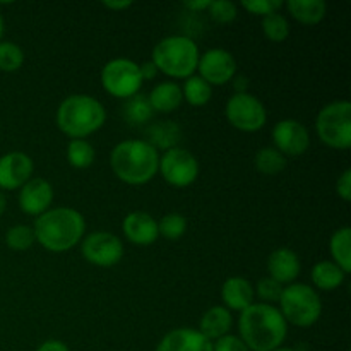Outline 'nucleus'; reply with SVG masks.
Listing matches in <instances>:
<instances>
[{
    "instance_id": "nucleus-1",
    "label": "nucleus",
    "mask_w": 351,
    "mask_h": 351,
    "mask_svg": "<svg viewBox=\"0 0 351 351\" xmlns=\"http://www.w3.org/2000/svg\"><path fill=\"white\" fill-rule=\"evenodd\" d=\"M240 339L250 351H274L283 345L288 324L280 308L269 304H252L239 319Z\"/></svg>"
},
{
    "instance_id": "nucleus-2",
    "label": "nucleus",
    "mask_w": 351,
    "mask_h": 351,
    "mask_svg": "<svg viewBox=\"0 0 351 351\" xmlns=\"http://www.w3.org/2000/svg\"><path fill=\"white\" fill-rule=\"evenodd\" d=\"M86 230V221L72 208L48 209L34 221V239L50 252H67L77 245Z\"/></svg>"
},
{
    "instance_id": "nucleus-3",
    "label": "nucleus",
    "mask_w": 351,
    "mask_h": 351,
    "mask_svg": "<svg viewBox=\"0 0 351 351\" xmlns=\"http://www.w3.org/2000/svg\"><path fill=\"white\" fill-rule=\"evenodd\" d=\"M110 165L123 184L143 185L158 173L160 154L146 141H123L113 147Z\"/></svg>"
},
{
    "instance_id": "nucleus-4",
    "label": "nucleus",
    "mask_w": 351,
    "mask_h": 351,
    "mask_svg": "<svg viewBox=\"0 0 351 351\" xmlns=\"http://www.w3.org/2000/svg\"><path fill=\"white\" fill-rule=\"evenodd\" d=\"M106 120L105 106L88 95H72L57 110V125L72 139H82L99 130Z\"/></svg>"
},
{
    "instance_id": "nucleus-5",
    "label": "nucleus",
    "mask_w": 351,
    "mask_h": 351,
    "mask_svg": "<svg viewBox=\"0 0 351 351\" xmlns=\"http://www.w3.org/2000/svg\"><path fill=\"white\" fill-rule=\"evenodd\" d=\"M199 48L189 36L163 38L153 50V64L158 71L175 79H187L197 71Z\"/></svg>"
},
{
    "instance_id": "nucleus-6",
    "label": "nucleus",
    "mask_w": 351,
    "mask_h": 351,
    "mask_svg": "<svg viewBox=\"0 0 351 351\" xmlns=\"http://www.w3.org/2000/svg\"><path fill=\"white\" fill-rule=\"evenodd\" d=\"M280 307L285 321L298 328L314 326L322 312L317 291L304 283H293L285 288L280 298Z\"/></svg>"
},
{
    "instance_id": "nucleus-7",
    "label": "nucleus",
    "mask_w": 351,
    "mask_h": 351,
    "mask_svg": "<svg viewBox=\"0 0 351 351\" xmlns=\"http://www.w3.org/2000/svg\"><path fill=\"white\" fill-rule=\"evenodd\" d=\"M319 139L335 149L351 146V103L335 101L326 105L315 120Z\"/></svg>"
},
{
    "instance_id": "nucleus-8",
    "label": "nucleus",
    "mask_w": 351,
    "mask_h": 351,
    "mask_svg": "<svg viewBox=\"0 0 351 351\" xmlns=\"http://www.w3.org/2000/svg\"><path fill=\"white\" fill-rule=\"evenodd\" d=\"M139 65L129 58L110 60L101 71V84L106 93L115 98H130L137 95L143 86Z\"/></svg>"
},
{
    "instance_id": "nucleus-9",
    "label": "nucleus",
    "mask_w": 351,
    "mask_h": 351,
    "mask_svg": "<svg viewBox=\"0 0 351 351\" xmlns=\"http://www.w3.org/2000/svg\"><path fill=\"white\" fill-rule=\"evenodd\" d=\"M226 119L235 129L243 132H256L266 123L267 113L263 103L249 93H235L226 103Z\"/></svg>"
},
{
    "instance_id": "nucleus-10",
    "label": "nucleus",
    "mask_w": 351,
    "mask_h": 351,
    "mask_svg": "<svg viewBox=\"0 0 351 351\" xmlns=\"http://www.w3.org/2000/svg\"><path fill=\"white\" fill-rule=\"evenodd\" d=\"M165 180L173 187H187L194 184L199 175V163L194 154L182 147H173V149L165 151L163 156L160 158V167Z\"/></svg>"
},
{
    "instance_id": "nucleus-11",
    "label": "nucleus",
    "mask_w": 351,
    "mask_h": 351,
    "mask_svg": "<svg viewBox=\"0 0 351 351\" xmlns=\"http://www.w3.org/2000/svg\"><path fill=\"white\" fill-rule=\"evenodd\" d=\"M81 250L88 263L99 267L115 266L123 256L122 242L110 232H93L84 239Z\"/></svg>"
},
{
    "instance_id": "nucleus-12",
    "label": "nucleus",
    "mask_w": 351,
    "mask_h": 351,
    "mask_svg": "<svg viewBox=\"0 0 351 351\" xmlns=\"http://www.w3.org/2000/svg\"><path fill=\"white\" fill-rule=\"evenodd\" d=\"M197 71L209 86H223L235 75L237 62L228 50L211 48L199 57Z\"/></svg>"
},
{
    "instance_id": "nucleus-13",
    "label": "nucleus",
    "mask_w": 351,
    "mask_h": 351,
    "mask_svg": "<svg viewBox=\"0 0 351 351\" xmlns=\"http://www.w3.org/2000/svg\"><path fill=\"white\" fill-rule=\"evenodd\" d=\"M273 141L276 144V149L281 154L288 156H302L311 146V136L305 129L304 123L298 120L287 119L281 120L273 129Z\"/></svg>"
},
{
    "instance_id": "nucleus-14",
    "label": "nucleus",
    "mask_w": 351,
    "mask_h": 351,
    "mask_svg": "<svg viewBox=\"0 0 351 351\" xmlns=\"http://www.w3.org/2000/svg\"><path fill=\"white\" fill-rule=\"evenodd\" d=\"M33 175V160L27 154L12 151L0 158V189L14 191L26 184Z\"/></svg>"
},
{
    "instance_id": "nucleus-15",
    "label": "nucleus",
    "mask_w": 351,
    "mask_h": 351,
    "mask_svg": "<svg viewBox=\"0 0 351 351\" xmlns=\"http://www.w3.org/2000/svg\"><path fill=\"white\" fill-rule=\"evenodd\" d=\"M53 201V187L45 178H29L21 187L19 208L26 215L41 216L48 211Z\"/></svg>"
},
{
    "instance_id": "nucleus-16",
    "label": "nucleus",
    "mask_w": 351,
    "mask_h": 351,
    "mask_svg": "<svg viewBox=\"0 0 351 351\" xmlns=\"http://www.w3.org/2000/svg\"><path fill=\"white\" fill-rule=\"evenodd\" d=\"M122 228L129 242L136 245H151L160 237L156 219L143 211H134L127 215Z\"/></svg>"
},
{
    "instance_id": "nucleus-17",
    "label": "nucleus",
    "mask_w": 351,
    "mask_h": 351,
    "mask_svg": "<svg viewBox=\"0 0 351 351\" xmlns=\"http://www.w3.org/2000/svg\"><path fill=\"white\" fill-rule=\"evenodd\" d=\"M154 351H213V343L197 329L180 328L168 332Z\"/></svg>"
},
{
    "instance_id": "nucleus-18",
    "label": "nucleus",
    "mask_w": 351,
    "mask_h": 351,
    "mask_svg": "<svg viewBox=\"0 0 351 351\" xmlns=\"http://www.w3.org/2000/svg\"><path fill=\"white\" fill-rule=\"evenodd\" d=\"M300 259L291 249L281 247V249L273 250L267 257V271L269 278L276 280L278 283H291L300 274Z\"/></svg>"
},
{
    "instance_id": "nucleus-19",
    "label": "nucleus",
    "mask_w": 351,
    "mask_h": 351,
    "mask_svg": "<svg viewBox=\"0 0 351 351\" xmlns=\"http://www.w3.org/2000/svg\"><path fill=\"white\" fill-rule=\"evenodd\" d=\"M221 298L226 308L243 312L254 304V287L245 278L233 276L223 283Z\"/></svg>"
},
{
    "instance_id": "nucleus-20",
    "label": "nucleus",
    "mask_w": 351,
    "mask_h": 351,
    "mask_svg": "<svg viewBox=\"0 0 351 351\" xmlns=\"http://www.w3.org/2000/svg\"><path fill=\"white\" fill-rule=\"evenodd\" d=\"M233 319L232 312L226 307H211L201 319L197 331L209 341H218L219 338L226 336L232 329Z\"/></svg>"
},
{
    "instance_id": "nucleus-21",
    "label": "nucleus",
    "mask_w": 351,
    "mask_h": 351,
    "mask_svg": "<svg viewBox=\"0 0 351 351\" xmlns=\"http://www.w3.org/2000/svg\"><path fill=\"white\" fill-rule=\"evenodd\" d=\"M147 98H149V103L154 112L170 113L180 106L184 96H182V88L177 82L165 81L154 86V89L149 93Z\"/></svg>"
},
{
    "instance_id": "nucleus-22",
    "label": "nucleus",
    "mask_w": 351,
    "mask_h": 351,
    "mask_svg": "<svg viewBox=\"0 0 351 351\" xmlns=\"http://www.w3.org/2000/svg\"><path fill=\"white\" fill-rule=\"evenodd\" d=\"M182 139V130L171 120H163V122H156L147 129V144L154 147V149H173Z\"/></svg>"
},
{
    "instance_id": "nucleus-23",
    "label": "nucleus",
    "mask_w": 351,
    "mask_h": 351,
    "mask_svg": "<svg viewBox=\"0 0 351 351\" xmlns=\"http://www.w3.org/2000/svg\"><path fill=\"white\" fill-rule=\"evenodd\" d=\"M312 283L322 291H332L341 287L346 273L332 261H321L312 267Z\"/></svg>"
},
{
    "instance_id": "nucleus-24",
    "label": "nucleus",
    "mask_w": 351,
    "mask_h": 351,
    "mask_svg": "<svg viewBox=\"0 0 351 351\" xmlns=\"http://www.w3.org/2000/svg\"><path fill=\"white\" fill-rule=\"evenodd\" d=\"M287 7L293 19L307 26L321 23L328 10V5L322 0H290Z\"/></svg>"
},
{
    "instance_id": "nucleus-25",
    "label": "nucleus",
    "mask_w": 351,
    "mask_h": 351,
    "mask_svg": "<svg viewBox=\"0 0 351 351\" xmlns=\"http://www.w3.org/2000/svg\"><path fill=\"white\" fill-rule=\"evenodd\" d=\"M329 249H331L332 263L338 264L346 274L351 271V228L350 226H343V228L336 230L329 242Z\"/></svg>"
},
{
    "instance_id": "nucleus-26",
    "label": "nucleus",
    "mask_w": 351,
    "mask_h": 351,
    "mask_svg": "<svg viewBox=\"0 0 351 351\" xmlns=\"http://www.w3.org/2000/svg\"><path fill=\"white\" fill-rule=\"evenodd\" d=\"M123 119L127 120L132 125H141V123H146L153 119V106H151L149 98L146 95H137L130 96L123 103Z\"/></svg>"
},
{
    "instance_id": "nucleus-27",
    "label": "nucleus",
    "mask_w": 351,
    "mask_h": 351,
    "mask_svg": "<svg viewBox=\"0 0 351 351\" xmlns=\"http://www.w3.org/2000/svg\"><path fill=\"white\" fill-rule=\"evenodd\" d=\"M213 88L201 77V75H191L182 88V96L187 99L189 105L202 106L211 99Z\"/></svg>"
},
{
    "instance_id": "nucleus-28",
    "label": "nucleus",
    "mask_w": 351,
    "mask_h": 351,
    "mask_svg": "<svg viewBox=\"0 0 351 351\" xmlns=\"http://www.w3.org/2000/svg\"><path fill=\"white\" fill-rule=\"evenodd\" d=\"M254 165L264 175H276L287 167V158L276 147H263L254 158Z\"/></svg>"
},
{
    "instance_id": "nucleus-29",
    "label": "nucleus",
    "mask_w": 351,
    "mask_h": 351,
    "mask_svg": "<svg viewBox=\"0 0 351 351\" xmlns=\"http://www.w3.org/2000/svg\"><path fill=\"white\" fill-rule=\"evenodd\" d=\"M67 160L71 167L84 170L95 163V147L84 139H72L67 146Z\"/></svg>"
},
{
    "instance_id": "nucleus-30",
    "label": "nucleus",
    "mask_w": 351,
    "mask_h": 351,
    "mask_svg": "<svg viewBox=\"0 0 351 351\" xmlns=\"http://www.w3.org/2000/svg\"><path fill=\"white\" fill-rule=\"evenodd\" d=\"M263 31H264V36H266L269 41L281 43V41H285L288 36H290V24H288L287 17L274 12V14H269V16L263 17Z\"/></svg>"
},
{
    "instance_id": "nucleus-31",
    "label": "nucleus",
    "mask_w": 351,
    "mask_h": 351,
    "mask_svg": "<svg viewBox=\"0 0 351 351\" xmlns=\"http://www.w3.org/2000/svg\"><path fill=\"white\" fill-rule=\"evenodd\" d=\"M24 51L12 41H0V71L14 72L23 65Z\"/></svg>"
},
{
    "instance_id": "nucleus-32",
    "label": "nucleus",
    "mask_w": 351,
    "mask_h": 351,
    "mask_svg": "<svg viewBox=\"0 0 351 351\" xmlns=\"http://www.w3.org/2000/svg\"><path fill=\"white\" fill-rule=\"evenodd\" d=\"M185 230H187V219H185V216L178 215V213L165 215L161 221L158 223V232L168 240H178L180 237H184Z\"/></svg>"
},
{
    "instance_id": "nucleus-33",
    "label": "nucleus",
    "mask_w": 351,
    "mask_h": 351,
    "mask_svg": "<svg viewBox=\"0 0 351 351\" xmlns=\"http://www.w3.org/2000/svg\"><path fill=\"white\" fill-rule=\"evenodd\" d=\"M34 232L31 226L26 225H17L12 228L7 230L5 233V242L7 245L12 250H27L34 243Z\"/></svg>"
},
{
    "instance_id": "nucleus-34",
    "label": "nucleus",
    "mask_w": 351,
    "mask_h": 351,
    "mask_svg": "<svg viewBox=\"0 0 351 351\" xmlns=\"http://www.w3.org/2000/svg\"><path fill=\"white\" fill-rule=\"evenodd\" d=\"M209 16L219 24L232 23L237 17V5L228 0H218V2L209 3Z\"/></svg>"
},
{
    "instance_id": "nucleus-35",
    "label": "nucleus",
    "mask_w": 351,
    "mask_h": 351,
    "mask_svg": "<svg viewBox=\"0 0 351 351\" xmlns=\"http://www.w3.org/2000/svg\"><path fill=\"white\" fill-rule=\"evenodd\" d=\"M283 285L278 283L273 278H264L257 283V295L259 298H263L264 302H280L281 293H283Z\"/></svg>"
},
{
    "instance_id": "nucleus-36",
    "label": "nucleus",
    "mask_w": 351,
    "mask_h": 351,
    "mask_svg": "<svg viewBox=\"0 0 351 351\" xmlns=\"http://www.w3.org/2000/svg\"><path fill=\"white\" fill-rule=\"evenodd\" d=\"M281 5H283L281 0H249V2H242L243 9L249 10L250 14H257V16L263 17L278 12Z\"/></svg>"
},
{
    "instance_id": "nucleus-37",
    "label": "nucleus",
    "mask_w": 351,
    "mask_h": 351,
    "mask_svg": "<svg viewBox=\"0 0 351 351\" xmlns=\"http://www.w3.org/2000/svg\"><path fill=\"white\" fill-rule=\"evenodd\" d=\"M213 351H250L239 336L226 335L213 345Z\"/></svg>"
},
{
    "instance_id": "nucleus-38",
    "label": "nucleus",
    "mask_w": 351,
    "mask_h": 351,
    "mask_svg": "<svg viewBox=\"0 0 351 351\" xmlns=\"http://www.w3.org/2000/svg\"><path fill=\"white\" fill-rule=\"evenodd\" d=\"M336 192H338V195L343 199V201L346 202L351 201V170H345L341 177L338 178Z\"/></svg>"
},
{
    "instance_id": "nucleus-39",
    "label": "nucleus",
    "mask_w": 351,
    "mask_h": 351,
    "mask_svg": "<svg viewBox=\"0 0 351 351\" xmlns=\"http://www.w3.org/2000/svg\"><path fill=\"white\" fill-rule=\"evenodd\" d=\"M139 71H141V77H143V81H153L154 77H156V74L160 71L156 69V65L153 64V62H144L143 65H139Z\"/></svg>"
},
{
    "instance_id": "nucleus-40",
    "label": "nucleus",
    "mask_w": 351,
    "mask_h": 351,
    "mask_svg": "<svg viewBox=\"0 0 351 351\" xmlns=\"http://www.w3.org/2000/svg\"><path fill=\"white\" fill-rule=\"evenodd\" d=\"M36 351H69L67 345H64L62 341H58V339H48V341L41 343L40 348Z\"/></svg>"
},
{
    "instance_id": "nucleus-41",
    "label": "nucleus",
    "mask_w": 351,
    "mask_h": 351,
    "mask_svg": "<svg viewBox=\"0 0 351 351\" xmlns=\"http://www.w3.org/2000/svg\"><path fill=\"white\" fill-rule=\"evenodd\" d=\"M211 0H195V2H185L184 5L191 10H208Z\"/></svg>"
},
{
    "instance_id": "nucleus-42",
    "label": "nucleus",
    "mask_w": 351,
    "mask_h": 351,
    "mask_svg": "<svg viewBox=\"0 0 351 351\" xmlns=\"http://www.w3.org/2000/svg\"><path fill=\"white\" fill-rule=\"evenodd\" d=\"M103 5H105L106 9L123 10V9H129V7L132 5V2H113V0H106V2H103Z\"/></svg>"
},
{
    "instance_id": "nucleus-43",
    "label": "nucleus",
    "mask_w": 351,
    "mask_h": 351,
    "mask_svg": "<svg viewBox=\"0 0 351 351\" xmlns=\"http://www.w3.org/2000/svg\"><path fill=\"white\" fill-rule=\"evenodd\" d=\"M245 82H247V79L245 77H239V79H237V89H239V91H240V88H242V93H247L245 91ZM239 91H237V93H239Z\"/></svg>"
},
{
    "instance_id": "nucleus-44",
    "label": "nucleus",
    "mask_w": 351,
    "mask_h": 351,
    "mask_svg": "<svg viewBox=\"0 0 351 351\" xmlns=\"http://www.w3.org/2000/svg\"><path fill=\"white\" fill-rule=\"evenodd\" d=\"M5 206H7V201H5V195L0 192V216H2V213L5 211Z\"/></svg>"
},
{
    "instance_id": "nucleus-45",
    "label": "nucleus",
    "mask_w": 351,
    "mask_h": 351,
    "mask_svg": "<svg viewBox=\"0 0 351 351\" xmlns=\"http://www.w3.org/2000/svg\"><path fill=\"white\" fill-rule=\"evenodd\" d=\"M2 34H3V21H2V16H0V40H2Z\"/></svg>"
},
{
    "instance_id": "nucleus-46",
    "label": "nucleus",
    "mask_w": 351,
    "mask_h": 351,
    "mask_svg": "<svg viewBox=\"0 0 351 351\" xmlns=\"http://www.w3.org/2000/svg\"><path fill=\"white\" fill-rule=\"evenodd\" d=\"M274 351H295V350L293 348H283V346H280V348L274 350Z\"/></svg>"
}]
</instances>
